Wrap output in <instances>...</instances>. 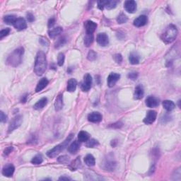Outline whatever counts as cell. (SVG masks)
Returning <instances> with one entry per match:
<instances>
[{"label": "cell", "mask_w": 181, "mask_h": 181, "mask_svg": "<svg viewBox=\"0 0 181 181\" xmlns=\"http://www.w3.org/2000/svg\"><path fill=\"white\" fill-rule=\"evenodd\" d=\"M47 59L43 51H38L36 57L34 65V72L38 76H42L47 69Z\"/></svg>", "instance_id": "1"}, {"label": "cell", "mask_w": 181, "mask_h": 181, "mask_svg": "<svg viewBox=\"0 0 181 181\" xmlns=\"http://www.w3.org/2000/svg\"><path fill=\"white\" fill-rule=\"evenodd\" d=\"M24 54V47H20L14 50L7 59V64L9 66L16 67L22 62L23 56Z\"/></svg>", "instance_id": "2"}, {"label": "cell", "mask_w": 181, "mask_h": 181, "mask_svg": "<svg viewBox=\"0 0 181 181\" xmlns=\"http://www.w3.org/2000/svg\"><path fill=\"white\" fill-rule=\"evenodd\" d=\"M178 33L177 27L173 24H170L165 28L164 33L161 35V40L166 44L171 43L176 40Z\"/></svg>", "instance_id": "3"}, {"label": "cell", "mask_w": 181, "mask_h": 181, "mask_svg": "<svg viewBox=\"0 0 181 181\" xmlns=\"http://www.w3.org/2000/svg\"><path fill=\"white\" fill-rule=\"evenodd\" d=\"M73 136H74V134H70L67 136L66 139H65L64 142H62V143L58 144V145L55 146L53 149L49 150V151L47 152V157L50 158H54L59 154L62 151H64V150L68 147V144H69V142H71V140L72 139Z\"/></svg>", "instance_id": "4"}, {"label": "cell", "mask_w": 181, "mask_h": 181, "mask_svg": "<svg viewBox=\"0 0 181 181\" xmlns=\"http://www.w3.org/2000/svg\"><path fill=\"white\" fill-rule=\"evenodd\" d=\"M22 122H23V117L22 115H19L13 117L10 122V124L9 125V128H8L9 133H11V132H12L13 130L19 128V127L21 126V125H22Z\"/></svg>", "instance_id": "5"}, {"label": "cell", "mask_w": 181, "mask_h": 181, "mask_svg": "<svg viewBox=\"0 0 181 181\" xmlns=\"http://www.w3.org/2000/svg\"><path fill=\"white\" fill-rule=\"evenodd\" d=\"M92 85V77L90 74H86L84 76V81L82 83L81 88L84 92H87L90 89Z\"/></svg>", "instance_id": "6"}, {"label": "cell", "mask_w": 181, "mask_h": 181, "mask_svg": "<svg viewBox=\"0 0 181 181\" xmlns=\"http://www.w3.org/2000/svg\"><path fill=\"white\" fill-rule=\"evenodd\" d=\"M120 75L117 73H111L108 76V86L110 88H112L115 85V84L117 82V81L120 79Z\"/></svg>", "instance_id": "7"}, {"label": "cell", "mask_w": 181, "mask_h": 181, "mask_svg": "<svg viewBox=\"0 0 181 181\" xmlns=\"http://www.w3.org/2000/svg\"><path fill=\"white\" fill-rule=\"evenodd\" d=\"M157 117V113L154 111H149L147 113L145 118L144 119V122L146 125H151L155 122Z\"/></svg>", "instance_id": "8"}, {"label": "cell", "mask_w": 181, "mask_h": 181, "mask_svg": "<svg viewBox=\"0 0 181 181\" xmlns=\"http://www.w3.org/2000/svg\"><path fill=\"white\" fill-rule=\"evenodd\" d=\"M96 41L101 46L105 47V46H107L109 44L108 36L105 33L98 34L97 37H96Z\"/></svg>", "instance_id": "9"}, {"label": "cell", "mask_w": 181, "mask_h": 181, "mask_svg": "<svg viewBox=\"0 0 181 181\" xmlns=\"http://www.w3.org/2000/svg\"><path fill=\"white\" fill-rule=\"evenodd\" d=\"M124 7L128 13H133L136 10V3L134 0H128L124 4Z\"/></svg>", "instance_id": "10"}, {"label": "cell", "mask_w": 181, "mask_h": 181, "mask_svg": "<svg viewBox=\"0 0 181 181\" xmlns=\"http://www.w3.org/2000/svg\"><path fill=\"white\" fill-rule=\"evenodd\" d=\"M103 168L105 171H113L115 170V167H116V162L114 160H111L108 159H106L104 161L103 163Z\"/></svg>", "instance_id": "11"}, {"label": "cell", "mask_w": 181, "mask_h": 181, "mask_svg": "<svg viewBox=\"0 0 181 181\" xmlns=\"http://www.w3.org/2000/svg\"><path fill=\"white\" fill-rule=\"evenodd\" d=\"M86 34H93L97 28V24L92 21H86L84 23Z\"/></svg>", "instance_id": "12"}, {"label": "cell", "mask_w": 181, "mask_h": 181, "mask_svg": "<svg viewBox=\"0 0 181 181\" xmlns=\"http://www.w3.org/2000/svg\"><path fill=\"white\" fill-rule=\"evenodd\" d=\"M102 120H103V116L99 112H93L88 115V120L90 122H100Z\"/></svg>", "instance_id": "13"}, {"label": "cell", "mask_w": 181, "mask_h": 181, "mask_svg": "<svg viewBox=\"0 0 181 181\" xmlns=\"http://www.w3.org/2000/svg\"><path fill=\"white\" fill-rule=\"evenodd\" d=\"M148 21L147 16L145 15H141V16H139L137 18H136L134 20V26L136 27H142L145 26L147 24Z\"/></svg>", "instance_id": "14"}, {"label": "cell", "mask_w": 181, "mask_h": 181, "mask_svg": "<svg viewBox=\"0 0 181 181\" xmlns=\"http://www.w3.org/2000/svg\"><path fill=\"white\" fill-rule=\"evenodd\" d=\"M13 26L18 30H23L26 29L27 28V24L26 20H25L24 18H22V17L18 18L16 19V22H15L14 24H13Z\"/></svg>", "instance_id": "15"}, {"label": "cell", "mask_w": 181, "mask_h": 181, "mask_svg": "<svg viewBox=\"0 0 181 181\" xmlns=\"http://www.w3.org/2000/svg\"><path fill=\"white\" fill-rule=\"evenodd\" d=\"M15 168L12 164H7L4 166L2 169V174L5 177H11L14 173Z\"/></svg>", "instance_id": "16"}, {"label": "cell", "mask_w": 181, "mask_h": 181, "mask_svg": "<svg viewBox=\"0 0 181 181\" xmlns=\"http://www.w3.org/2000/svg\"><path fill=\"white\" fill-rule=\"evenodd\" d=\"M146 105L149 108H155L157 107L159 105V99L154 97V96H150L149 97L147 98L145 101Z\"/></svg>", "instance_id": "17"}, {"label": "cell", "mask_w": 181, "mask_h": 181, "mask_svg": "<svg viewBox=\"0 0 181 181\" xmlns=\"http://www.w3.org/2000/svg\"><path fill=\"white\" fill-rule=\"evenodd\" d=\"M54 106H55V109L56 111H59L62 109L63 106H64V103H63V95L62 93H59L57 96Z\"/></svg>", "instance_id": "18"}, {"label": "cell", "mask_w": 181, "mask_h": 181, "mask_svg": "<svg viewBox=\"0 0 181 181\" xmlns=\"http://www.w3.org/2000/svg\"><path fill=\"white\" fill-rule=\"evenodd\" d=\"M144 95V90L141 85H139L135 88L134 93V98L136 100H140L143 98Z\"/></svg>", "instance_id": "19"}, {"label": "cell", "mask_w": 181, "mask_h": 181, "mask_svg": "<svg viewBox=\"0 0 181 181\" xmlns=\"http://www.w3.org/2000/svg\"><path fill=\"white\" fill-rule=\"evenodd\" d=\"M48 83H49V82H48V80L46 78L41 79L38 82L37 86H36V92H37L38 93V92L41 91L42 90L44 89V88L47 86Z\"/></svg>", "instance_id": "20"}, {"label": "cell", "mask_w": 181, "mask_h": 181, "mask_svg": "<svg viewBox=\"0 0 181 181\" xmlns=\"http://www.w3.org/2000/svg\"><path fill=\"white\" fill-rule=\"evenodd\" d=\"M77 86V82L75 79H70L67 82V91L69 92H74L75 91Z\"/></svg>", "instance_id": "21"}, {"label": "cell", "mask_w": 181, "mask_h": 181, "mask_svg": "<svg viewBox=\"0 0 181 181\" xmlns=\"http://www.w3.org/2000/svg\"><path fill=\"white\" fill-rule=\"evenodd\" d=\"M129 60H130V62L132 65H138L140 61L139 55L135 52H132L129 56Z\"/></svg>", "instance_id": "22"}, {"label": "cell", "mask_w": 181, "mask_h": 181, "mask_svg": "<svg viewBox=\"0 0 181 181\" xmlns=\"http://www.w3.org/2000/svg\"><path fill=\"white\" fill-rule=\"evenodd\" d=\"M80 148V144L79 142L78 141H76V140H75L72 142V144H70V146L68 147V151L70 154H74L76 153V152L78 151V150Z\"/></svg>", "instance_id": "23"}, {"label": "cell", "mask_w": 181, "mask_h": 181, "mask_svg": "<svg viewBox=\"0 0 181 181\" xmlns=\"http://www.w3.org/2000/svg\"><path fill=\"white\" fill-rule=\"evenodd\" d=\"M163 107L164 108L165 110H166L168 112H171L173 110L175 109L176 108V104L172 101H169V100H165V101H163Z\"/></svg>", "instance_id": "24"}, {"label": "cell", "mask_w": 181, "mask_h": 181, "mask_svg": "<svg viewBox=\"0 0 181 181\" xmlns=\"http://www.w3.org/2000/svg\"><path fill=\"white\" fill-rule=\"evenodd\" d=\"M47 98L44 97L42 98L41 99H40L37 103H36L35 105H33V108L35 110H40V109H43L44 107L47 105Z\"/></svg>", "instance_id": "25"}, {"label": "cell", "mask_w": 181, "mask_h": 181, "mask_svg": "<svg viewBox=\"0 0 181 181\" xmlns=\"http://www.w3.org/2000/svg\"><path fill=\"white\" fill-rule=\"evenodd\" d=\"M62 30V28H61V27H56V28H54L53 29L50 30L48 34H49L50 38H55L57 36H59V34H61Z\"/></svg>", "instance_id": "26"}, {"label": "cell", "mask_w": 181, "mask_h": 181, "mask_svg": "<svg viewBox=\"0 0 181 181\" xmlns=\"http://www.w3.org/2000/svg\"><path fill=\"white\" fill-rule=\"evenodd\" d=\"M90 139V135L85 131H81L78 134V139L81 142H87Z\"/></svg>", "instance_id": "27"}, {"label": "cell", "mask_w": 181, "mask_h": 181, "mask_svg": "<svg viewBox=\"0 0 181 181\" xmlns=\"http://www.w3.org/2000/svg\"><path fill=\"white\" fill-rule=\"evenodd\" d=\"M84 162L88 166H93L96 164V159L93 155L88 154L84 158Z\"/></svg>", "instance_id": "28"}, {"label": "cell", "mask_w": 181, "mask_h": 181, "mask_svg": "<svg viewBox=\"0 0 181 181\" xmlns=\"http://www.w3.org/2000/svg\"><path fill=\"white\" fill-rule=\"evenodd\" d=\"M16 16H13V15H7L4 17V22L7 24L9 25H13L14 24L15 22L16 21Z\"/></svg>", "instance_id": "29"}, {"label": "cell", "mask_w": 181, "mask_h": 181, "mask_svg": "<svg viewBox=\"0 0 181 181\" xmlns=\"http://www.w3.org/2000/svg\"><path fill=\"white\" fill-rule=\"evenodd\" d=\"M81 166V161H80V157L76 158L74 161H73L72 163H71L70 165H69V168H70L71 170L72 171H76V169L79 168Z\"/></svg>", "instance_id": "30"}, {"label": "cell", "mask_w": 181, "mask_h": 181, "mask_svg": "<svg viewBox=\"0 0 181 181\" xmlns=\"http://www.w3.org/2000/svg\"><path fill=\"white\" fill-rule=\"evenodd\" d=\"M117 4V1H115V0H108V1H105V7L108 10H111V9H115L116 7V6Z\"/></svg>", "instance_id": "31"}, {"label": "cell", "mask_w": 181, "mask_h": 181, "mask_svg": "<svg viewBox=\"0 0 181 181\" xmlns=\"http://www.w3.org/2000/svg\"><path fill=\"white\" fill-rule=\"evenodd\" d=\"M94 40L93 35V34H86V36L84 38V45L86 47H89V46L93 43Z\"/></svg>", "instance_id": "32"}, {"label": "cell", "mask_w": 181, "mask_h": 181, "mask_svg": "<svg viewBox=\"0 0 181 181\" xmlns=\"http://www.w3.org/2000/svg\"><path fill=\"white\" fill-rule=\"evenodd\" d=\"M66 43H67V38H65V36H62V37L59 38L56 41V43L55 44V48H57V49H58V48L61 47L62 46L64 45Z\"/></svg>", "instance_id": "33"}, {"label": "cell", "mask_w": 181, "mask_h": 181, "mask_svg": "<svg viewBox=\"0 0 181 181\" xmlns=\"http://www.w3.org/2000/svg\"><path fill=\"white\" fill-rule=\"evenodd\" d=\"M43 157L40 154H37L36 156H35L31 160V163L34 165H39L40 163H43Z\"/></svg>", "instance_id": "34"}, {"label": "cell", "mask_w": 181, "mask_h": 181, "mask_svg": "<svg viewBox=\"0 0 181 181\" xmlns=\"http://www.w3.org/2000/svg\"><path fill=\"white\" fill-rule=\"evenodd\" d=\"M128 17H127L126 15L123 13H120V14L119 15L117 18V22L120 24H125V23H126L127 22H128Z\"/></svg>", "instance_id": "35"}, {"label": "cell", "mask_w": 181, "mask_h": 181, "mask_svg": "<svg viewBox=\"0 0 181 181\" xmlns=\"http://www.w3.org/2000/svg\"><path fill=\"white\" fill-rule=\"evenodd\" d=\"M99 145V142L97 140L95 139H89L86 143V147L88 148H94L97 146Z\"/></svg>", "instance_id": "36"}, {"label": "cell", "mask_w": 181, "mask_h": 181, "mask_svg": "<svg viewBox=\"0 0 181 181\" xmlns=\"http://www.w3.org/2000/svg\"><path fill=\"white\" fill-rule=\"evenodd\" d=\"M97 58V53L93 50H90L87 55V59L89 61H94Z\"/></svg>", "instance_id": "37"}, {"label": "cell", "mask_w": 181, "mask_h": 181, "mask_svg": "<svg viewBox=\"0 0 181 181\" xmlns=\"http://www.w3.org/2000/svg\"><path fill=\"white\" fill-rule=\"evenodd\" d=\"M65 55L63 53H59L58 55V57H57V65H59V67H62L65 63Z\"/></svg>", "instance_id": "38"}, {"label": "cell", "mask_w": 181, "mask_h": 181, "mask_svg": "<svg viewBox=\"0 0 181 181\" xmlns=\"http://www.w3.org/2000/svg\"><path fill=\"white\" fill-rule=\"evenodd\" d=\"M69 160V157L68 156L64 155V156H61V157H59L58 159H57V161H58L59 163H68Z\"/></svg>", "instance_id": "39"}, {"label": "cell", "mask_w": 181, "mask_h": 181, "mask_svg": "<svg viewBox=\"0 0 181 181\" xmlns=\"http://www.w3.org/2000/svg\"><path fill=\"white\" fill-rule=\"evenodd\" d=\"M9 33H10V29L8 28L1 30V31H0V39H2L3 38H4V37H6V36H8V35L9 34Z\"/></svg>", "instance_id": "40"}, {"label": "cell", "mask_w": 181, "mask_h": 181, "mask_svg": "<svg viewBox=\"0 0 181 181\" xmlns=\"http://www.w3.org/2000/svg\"><path fill=\"white\" fill-rule=\"evenodd\" d=\"M138 76H139V74L137 72H130L129 73V74H128V79H130L131 80H136V79L138 78Z\"/></svg>", "instance_id": "41"}, {"label": "cell", "mask_w": 181, "mask_h": 181, "mask_svg": "<svg viewBox=\"0 0 181 181\" xmlns=\"http://www.w3.org/2000/svg\"><path fill=\"white\" fill-rule=\"evenodd\" d=\"M113 58H114L115 62H117V64H120L122 61V56L121 55V54H115L113 56Z\"/></svg>", "instance_id": "42"}, {"label": "cell", "mask_w": 181, "mask_h": 181, "mask_svg": "<svg viewBox=\"0 0 181 181\" xmlns=\"http://www.w3.org/2000/svg\"><path fill=\"white\" fill-rule=\"evenodd\" d=\"M39 43L43 46H48V45H49V42H48V40L44 37H40V38Z\"/></svg>", "instance_id": "43"}, {"label": "cell", "mask_w": 181, "mask_h": 181, "mask_svg": "<svg viewBox=\"0 0 181 181\" xmlns=\"http://www.w3.org/2000/svg\"><path fill=\"white\" fill-rule=\"evenodd\" d=\"M13 149V147H7L4 149V151L3 155L4 156V157H7V156L9 155L11 153V152H12Z\"/></svg>", "instance_id": "44"}, {"label": "cell", "mask_w": 181, "mask_h": 181, "mask_svg": "<svg viewBox=\"0 0 181 181\" xmlns=\"http://www.w3.org/2000/svg\"><path fill=\"white\" fill-rule=\"evenodd\" d=\"M0 121L1 122H6L7 121V116L3 111L0 112Z\"/></svg>", "instance_id": "45"}, {"label": "cell", "mask_w": 181, "mask_h": 181, "mask_svg": "<svg viewBox=\"0 0 181 181\" xmlns=\"http://www.w3.org/2000/svg\"><path fill=\"white\" fill-rule=\"evenodd\" d=\"M27 19H28V22H30V23L33 22L35 21V17L33 16V14L30 12L27 13Z\"/></svg>", "instance_id": "46"}, {"label": "cell", "mask_w": 181, "mask_h": 181, "mask_svg": "<svg viewBox=\"0 0 181 181\" xmlns=\"http://www.w3.org/2000/svg\"><path fill=\"white\" fill-rule=\"evenodd\" d=\"M105 1H98V7L100 10H103V9L105 8Z\"/></svg>", "instance_id": "47"}, {"label": "cell", "mask_w": 181, "mask_h": 181, "mask_svg": "<svg viewBox=\"0 0 181 181\" xmlns=\"http://www.w3.org/2000/svg\"><path fill=\"white\" fill-rule=\"evenodd\" d=\"M55 24V19H54V18L50 19L49 21H48V23H47L48 28H52Z\"/></svg>", "instance_id": "48"}, {"label": "cell", "mask_w": 181, "mask_h": 181, "mask_svg": "<svg viewBox=\"0 0 181 181\" xmlns=\"http://www.w3.org/2000/svg\"><path fill=\"white\" fill-rule=\"evenodd\" d=\"M122 126V123L121 122H115V123H114V124H112V125H111V128H117V129L120 128Z\"/></svg>", "instance_id": "49"}, {"label": "cell", "mask_w": 181, "mask_h": 181, "mask_svg": "<svg viewBox=\"0 0 181 181\" xmlns=\"http://www.w3.org/2000/svg\"><path fill=\"white\" fill-rule=\"evenodd\" d=\"M28 93H26V94H24V96H22V99H21V102H22V103H26V102L27 101V99H28Z\"/></svg>", "instance_id": "50"}, {"label": "cell", "mask_w": 181, "mask_h": 181, "mask_svg": "<svg viewBox=\"0 0 181 181\" xmlns=\"http://www.w3.org/2000/svg\"><path fill=\"white\" fill-rule=\"evenodd\" d=\"M117 144H118V141H117V139H113L111 141V145L112 147H115L117 145Z\"/></svg>", "instance_id": "51"}, {"label": "cell", "mask_w": 181, "mask_h": 181, "mask_svg": "<svg viewBox=\"0 0 181 181\" xmlns=\"http://www.w3.org/2000/svg\"><path fill=\"white\" fill-rule=\"evenodd\" d=\"M59 180H71L72 179L70 178H69V177H66V176H62L60 178H59Z\"/></svg>", "instance_id": "52"}, {"label": "cell", "mask_w": 181, "mask_h": 181, "mask_svg": "<svg viewBox=\"0 0 181 181\" xmlns=\"http://www.w3.org/2000/svg\"><path fill=\"white\" fill-rule=\"evenodd\" d=\"M67 72H68L69 74H70V73L72 72V68H71V67H69V68L67 69Z\"/></svg>", "instance_id": "53"}]
</instances>
